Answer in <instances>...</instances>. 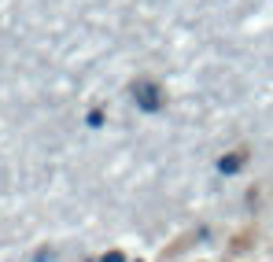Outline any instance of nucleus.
Segmentation results:
<instances>
[{
    "label": "nucleus",
    "instance_id": "obj_3",
    "mask_svg": "<svg viewBox=\"0 0 273 262\" xmlns=\"http://www.w3.org/2000/svg\"><path fill=\"white\" fill-rule=\"evenodd\" d=\"M103 262H126V259H122V251H107V255H103Z\"/></svg>",
    "mask_w": 273,
    "mask_h": 262
},
{
    "label": "nucleus",
    "instance_id": "obj_2",
    "mask_svg": "<svg viewBox=\"0 0 273 262\" xmlns=\"http://www.w3.org/2000/svg\"><path fill=\"white\" fill-rule=\"evenodd\" d=\"M218 170H222V174H237V170H240V155H225L222 163H218Z\"/></svg>",
    "mask_w": 273,
    "mask_h": 262
},
{
    "label": "nucleus",
    "instance_id": "obj_1",
    "mask_svg": "<svg viewBox=\"0 0 273 262\" xmlns=\"http://www.w3.org/2000/svg\"><path fill=\"white\" fill-rule=\"evenodd\" d=\"M137 104L144 107V111H155L159 104H163V100H159V89L148 85V81H140V85H137Z\"/></svg>",
    "mask_w": 273,
    "mask_h": 262
}]
</instances>
